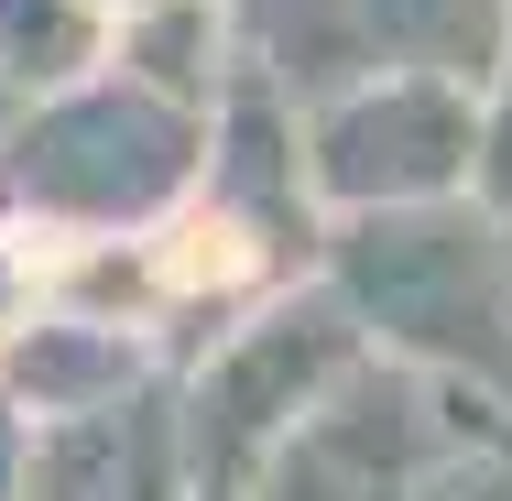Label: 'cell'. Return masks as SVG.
Returning <instances> with one entry per match:
<instances>
[{
	"instance_id": "6da1fadb",
	"label": "cell",
	"mask_w": 512,
	"mask_h": 501,
	"mask_svg": "<svg viewBox=\"0 0 512 501\" xmlns=\"http://www.w3.org/2000/svg\"><path fill=\"white\" fill-rule=\"evenodd\" d=\"M0 360H11V382H22L33 414H109L120 382L142 371V338H131L120 316H55V305H44Z\"/></svg>"
},
{
	"instance_id": "7a4b0ae2",
	"label": "cell",
	"mask_w": 512,
	"mask_h": 501,
	"mask_svg": "<svg viewBox=\"0 0 512 501\" xmlns=\"http://www.w3.org/2000/svg\"><path fill=\"white\" fill-rule=\"evenodd\" d=\"M142 262H153V295L164 305H218V295H251L262 284V229L218 197H186L142 229Z\"/></svg>"
},
{
	"instance_id": "3957f363",
	"label": "cell",
	"mask_w": 512,
	"mask_h": 501,
	"mask_svg": "<svg viewBox=\"0 0 512 501\" xmlns=\"http://www.w3.org/2000/svg\"><path fill=\"white\" fill-rule=\"evenodd\" d=\"M44 305H55V251H44V229L0 218V349H11Z\"/></svg>"
},
{
	"instance_id": "277c9868",
	"label": "cell",
	"mask_w": 512,
	"mask_h": 501,
	"mask_svg": "<svg viewBox=\"0 0 512 501\" xmlns=\"http://www.w3.org/2000/svg\"><path fill=\"white\" fill-rule=\"evenodd\" d=\"M88 11H99L109 33H142V22H164V11H175V0H88Z\"/></svg>"
}]
</instances>
